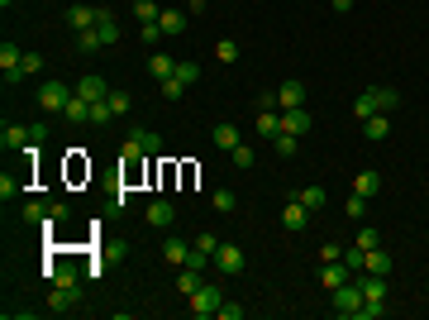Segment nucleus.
<instances>
[{"mask_svg":"<svg viewBox=\"0 0 429 320\" xmlns=\"http://www.w3.org/2000/svg\"><path fill=\"white\" fill-rule=\"evenodd\" d=\"M401 105V91H391V86H367L363 96L353 100V115L358 120H367V115H391Z\"/></svg>","mask_w":429,"mask_h":320,"instance_id":"nucleus-1","label":"nucleus"},{"mask_svg":"<svg viewBox=\"0 0 429 320\" xmlns=\"http://www.w3.org/2000/svg\"><path fill=\"white\" fill-rule=\"evenodd\" d=\"M363 287H358V277L353 282H344V287H334L329 291V306H334V316L339 320H358V311H363Z\"/></svg>","mask_w":429,"mask_h":320,"instance_id":"nucleus-2","label":"nucleus"},{"mask_svg":"<svg viewBox=\"0 0 429 320\" xmlns=\"http://www.w3.org/2000/svg\"><path fill=\"white\" fill-rule=\"evenodd\" d=\"M186 301H191V316H196V320H206V316H220V301H224V291L215 287V282H201V287L191 291Z\"/></svg>","mask_w":429,"mask_h":320,"instance_id":"nucleus-3","label":"nucleus"},{"mask_svg":"<svg viewBox=\"0 0 429 320\" xmlns=\"http://www.w3.org/2000/svg\"><path fill=\"white\" fill-rule=\"evenodd\" d=\"M72 96H77V91H72V86H63V81H53V77H48L43 86H38V105H43L48 115H63Z\"/></svg>","mask_w":429,"mask_h":320,"instance_id":"nucleus-4","label":"nucleus"},{"mask_svg":"<svg viewBox=\"0 0 429 320\" xmlns=\"http://www.w3.org/2000/svg\"><path fill=\"white\" fill-rule=\"evenodd\" d=\"M19 63H24V53H19V43H15V38H5V43H0V72H5V81H10V86H15V81H24Z\"/></svg>","mask_w":429,"mask_h":320,"instance_id":"nucleus-5","label":"nucleus"},{"mask_svg":"<svg viewBox=\"0 0 429 320\" xmlns=\"http://www.w3.org/2000/svg\"><path fill=\"white\" fill-rule=\"evenodd\" d=\"M77 301H81V282H77V287H53V291H48V311H53V316L77 311Z\"/></svg>","mask_w":429,"mask_h":320,"instance_id":"nucleus-6","label":"nucleus"},{"mask_svg":"<svg viewBox=\"0 0 429 320\" xmlns=\"http://www.w3.org/2000/svg\"><path fill=\"white\" fill-rule=\"evenodd\" d=\"M67 29H77V33H86V29H95V19H100V10H95V5H67Z\"/></svg>","mask_w":429,"mask_h":320,"instance_id":"nucleus-7","label":"nucleus"},{"mask_svg":"<svg viewBox=\"0 0 429 320\" xmlns=\"http://www.w3.org/2000/svg\"><path fill=\"white\" fill-rule=\"evenodd\" d=\"M344 282H353V268L344 263V258H334V263H324V268H319V287H324V291L344 287Z\"/></svg>","mask_w":429,"mask_h":320,"instance_id":"nucleus-8","label":"nucleus"},{"mask_svg":"<svg viewBox=\"0 0 429 320\" xmlns=\"http://www.w3.org/2000/svg\"><path fill=\"white\" fill-rule=\"evenodd\" d=\"M282 129H286V134H301V139H305V134L315 129V115L305 110V105H296V110H282Z\"/></svg>","mask_w":429,"mask_h":320,"instance_id":"nucleus-9","label":"nucleus"},{"mask_svg":"<svg viewBox=\"0 0 429 320\" xmlns=\"http://www.w3.org/2000/svg\"><path fill=\"white\" fill-rule=\"evenodd\" d=\"M215 268H220L224 277H238V272H243V249H238V244H220V254H215Z\"/></svg>","mask_w":429,"mask_h":320,"instance_id":"nucleus-10","label":"nucleus"},{"mask_svg":"<svg viewBox=\"0 0 429 320\" xmlns=\"http://www.w3.org/2000/svg\"><path fill=\"white\" fill-rule=\"evenodd\" d=\"M0 148L5 153H24L29 148V125H5L0 129Z\"/></svg>","mask_w":429,"mask_h":320,"instance_id":"nucleus-11","label":"nucleus"},{"mask_svg":"<svg viewBox=\"0 0 429 320\" xmlns=\"http://www.w3.org/2000/svg\"><path fill=\"white\" fill-rule=\"evenodd\" d=\"M277 105H282V110H296V105H305V81H282V86H277Z\"/></svg>","mask_w":429,"mask_h":320,"instance_id":"nucleus-12","label":"nucleus"},{"mask_svg":"<svg viewBox=\"0 0 429 320\" xmlns=\"http://www.w3.org/2000/svg\"><path fill=\"white\" fill-rule=\"evenodd\" d=\"M210 139H215V148H224V153H234V148L243 144V139H238V129L229 125V120H215V125H210Z\"/></svg>","mask_w":429,"mask_h":320,"instance_id":"nucleus-13","label":"nucleus"},{"mask_svg":"<svg viewBox=\"0 0 429 320\" xmlns=\"http://www.w3.org/2000/svg\"><path fill=\"white\" fill-rule=\"evenodd\" d=\"M129 144L139 148L143 158H158V153H162V139L153 134V129H129Z\"/></svg>","mask_w":429,"mask_h":320,"instance_id":"nucleus-14","label":"nucleus"},{"mask_svg":"<svg viewBox=\"0 0 429 320\" xmlns=\"http://www.w3.org/2000/svg\"><path fill=\"white\" fill-rule=\"evenodd\" d=\"M110 91H115V86H110L105 77H81V81H77V96H81V100H105Z\"/></svg>","mask_w":429,"mask_h":320,"instance_id":"nucleus-15","label":"nucleus"},{"mask_svg":"<svg viewBox=\"0 0 429 320\" xmlns=\"http://www.w3.org/2000/svg\"><path fill=\"white\" fill-rule=\"evenodd\" d=\"M386 134H391V115H367L363 120V139L367 144H381Z\"/></svg>","mask_w":429,"mask_h":320,"instance_id":"nucleus-16","label":"nucleus"},{"mask_svg":"<svg viewBox=\"0 0 429 320\" xmlns=\"http://www.w3.org/2000/svg\"><path fill=\"white\" fill-rule=\"evenodd\" d=\"M143 220L153 224V229H167V224H172V220H176V210H172V206H167V201H153V206L143 210Z\"/></svg>","mask_w":429,"mask_h":320,"instance_id":"nucleus-17","label":"nucleus"},{"mask_svg":"<svg viewBox=\"0 0 429 320\" xmlns=\"http://www.w3.org/2000/svg\"><path fill=\"white\" fill-rule=\"evenodd\" d=\"M282 224L286 229H305V224H310V210H305L301 201H286L282 206Z\"/></svg>","mask_w":429,"mask_h":320,"instance_id":"nucleus-18","label":"nucleus"},{"mask_svg":"<svg viewBox=\"0 0 429 320\" xmlns=\"http://www.w3.org/2000/svg\"><path fill=\"white\" fill-rule=\"evenodd\" d=\"M296 201H301V206L315 215V210L329 206V192H324V187H301V192H296Z\"/></svg>","mask_w":429,"mask_h":320,"instance_id":"nucleus-19","label":"nucleus"},{"mask_svg":"<svg viewBox=\"0 0 429 320\" xmlns=\"http://www.w3.org/2000/svg\"><path fill=\"white\" fill-rule=\"evenodd\" d=\"M162 258H167L172 268H186V258H191V244H186V239H176V234H172V239L162 244Z\"/></svg>","mask_w":429,"mask_h":320,"instance_id":"nucleus-20","label":"nucleus"},{"mask_svg":"<svg viewBox=\"0 0 429 320\" xmlns=\"http://www.w3.org/2000/svg\"><path fill=\"white\" fill-rule=\"evenodd\" d=\"M186 10H162L158 15V24H162V33H167V38H176V33H186Z\"/></svg>","mask_w":429,"mask_h":320,"instance_id":"nucleus-21","label":"nucleus"},{"mask_svg":"<svg viewBox=\"0 0 429 320\" xmlns=\"http://www.w3.org/2000/svg\"><path fill=\"white\" fill-rule=\"evenodd\" d=\"M253 129H258V139H268V144H272V139L282 134V115L263 110V115H258V120H253Z\"/></svg>","mask_w":429,"mask_h":320,"instance_id":"nucleus-22","label":"nucleus"},{"mask_svg":"<svg viewBox=\"0 0 429 320\" xmlns=\"http://www.w3.org/2000/svg\"><path fill=\"white\" fill-rule=\"evenodd\" d=\"M353 192L372 201V196L381 192V172H372V167H367V172H358V177H353Z\"/></svg>","mask_w":429,"mask_h":320,"instance_id":"nucleus-23","label":"nucleus"},{"mask_svg":"<svg viewBox=\"0 0 429 320\" xmlns=\"http://www.w3.org/2000/svg\"><path fill=\"white\" fill-rule=\"evenodd\" d=\"M148 72H153L158 81L176 77V58H167V53H153V58H148Z\"/></svg>","mask_w":429,"mask_h":320,"instance_id":"nucleus-24","label":"nucleus"},{"mask_svg":"<svg viewBox=\"0 0 429 320\" xmlns=\"http://www.w3.org/2000/svg\"><path fill=\"white\" fill-rule=\"evenodd\" d=\"M363 272H377V277H391V254L386 249H367V268Z\"/></svg>","mask_w":429,"mask_h":320,"instance_id":"nucleus-25","label":"nucleus"},{"mask_svg":"<svg viewBox=\"0 0 429 320\" xmlns=\"http://www.w3.org/2000/svg\"><path fill=\"white\" fill-rule=\"evenodd\" d=\"M95 33H100V43H105V48H110L115 38H120V24H115L110 10H100V19H95Z\"/></svg>","mask_w":429,"mask_h":320,"instance_id":"nucleus-26","label":"nucleus"},{"mask_svg":"<svg viewBox=\"0 0 429 320\" xmlns=\"http://www.w3.org/2000/svg\"><path fill=\"white\" fill-rule=\"evenodd\" d=\"M272 144H277V158H296V153H301V134H286V129H282Z\"/></svg>","mask_w":429,"mask_h":320,"instance_id":"nucleus-27","label":"nucleus"},{"mask_svg":"<svg viewBox=\"0 0 429 320\" xmlns=\"http://www.w3.org/2000/svg\"><path fill=\"white\" fill-rule=\"evenodd\" d=\"M19 215H24V224H48V220H53V206H43V201H29Z\"/></svg>","mask_w":429,"mask_h":320,"instance_id":"nucleus-28","label":"nucleus"},{"mask_svg":"<svg viewBox=\"0 0 429 320\" xmlns=\"http://www.w3.org/2000/svg\"><path fill=\"white\" fill-rule=\"evenodd\" d=\"M86 115H91V100L72 96V100H67V110H63V120H72V125H86Z\"/></svg>","mask_w":429,"mask_h":320,"instance_id":"nucleus-29","label":"nucleus"},{"mask_svg":"<svg viewBox=\"0 0 429 320\" xmlns=\"http://www.w3.org/2000/svg\"><path fill=\"white\" fill-rule=\"evenodd\" d=\"M196 287H201V268H181L176 272V291H181V296H191Z\"/></svg>","mask_w":429,"mask_h":320,"instance_id":"nucleus-30","label":"nucleus"},{"mask_svg":"<svg viewBox=\"0 0 429 320\" xmlns=\"http://www.w3.org/2000/svg\"><path fill=\"white\" fill-rule=\"evenodd\" d=\"M115 110H110V100H91V115H86V125H110Z\"/></svg>","mask_w":429,"mask_h":320,"instance_id":"nucleus-31","label":"nucleus"},{"mask_svg":"<svg viewBox=\"0 0 429 320\" xmlns=\"http://www.w3.org/2000/svg\"><path fill=\"white\" fill-rule=\"evenodd\" d=\"M158 15H162L158 0H134V19H139V24H148V19H158Z\"/></svg>","mask_w":429,"mask_h":320,"instance_id":"nucleus-32","label":"nucleus"},{"mask_svg":"<svg viewBox=\"0 0 429 320\" xmlns=\"http://www.w3.org/2000/svg\"><path fill=\"white\" fill-rule=\"evenodd\" d=\"M344 263H349V268H353V277H358V272L367 268V249H358V244H349V249H344Z\"/></svg>","mask_w":429,"mask_h":320,"instance_id":"nucleus-33","label":"nucleus"},{"mask_svg":"<svg viewBox=\"0 0 429 320\" xmlns=\"http://www.w3.org/2000/svg\"><path fill=\"white\" fill-rule=\"evenodd\" d=\"M77 48L86 53V58H91V53H100L105 43H100V33H95V29H86V33H77Z\"/></svg>","mask_w":429,"mask_h":320,"instance_id":"nucleus-34","label":"nucleus"},{"mask_svg":"<svg viewBox=\"0 0 429 320\" xmlns=\"http://www.w3.org/2000/svg\"><path fill=\"white\" fill-rule=\"evenodd\" d=\"M234 206H238V196L229 192V187H220V192H215V210H220V215H234Z\"/></svg>","mask_w":429,"mask_h":320,"instance_id":"nucleus-35","label":"nucleus"},{"mask_svg":"<svg viewBox=\"0 0 429 320\" xmlns=\"http://www.w3.org/2000/svg\"><path fill=\"white\" fill-rule=\"evenodd\" d=\"M229 158H234V167H238V172H248V167H253V158H258V153H253V148H248V144H238L234 153H229Z\"/></svg>","mask_w":429,"mask_h":320,"instance_id":"nucleus-36","label":"nucleus"},{"mask_svg":"<svg viewBox=\"0 0 429 320\" xmlns=\"http://www.w3.org/2000/svg\"><path fill=\"white\" fill-rule=\"evenodd\" d=\"M196 249H201V254H220V234H210V229H201V234H196Z\"/></svg>","mask_w":429,"mask_h":320,"instance_id":"nucleus-37","label":"nucleus"},{"mask_svg":"<svg viewBox=\"0 0 429 320\" xmlns=\"http://www.w3.org/2000/svg\"><path fill=\"white\" fill-rule=\"evenodd\" d=\"M158 38H162V24H158V19H148V24H139V43H148V48H153Z\"/></svg>","mask_w":429,"mask_h":320,"instance_id":"nucleus-38","label":"nucleus"},{"mask_svg":"<svg viewBox=\"0 0 429 320\" xmlns=\"http://www.w3.org/2000/svg\"><path fill=\"white\" fill-rule=\"evenodd\" d=\"M215 58H220V63H238V43L234 38H220V43H215Z\"/></svg>","mask_w":429,"mask_h":320,"instance_id":"nucleus-39","label":"nucleus"},{"mask_svg":"<svg viewBox=\"0 0 429 320\" xmlns=\"http://www.w3.org/2000/svg\"><path fill=\"white\" fill-rule=\"evenodd\" d=\"M353 244H358V249H381V234L372 229V224H363V229H358V239H353Z\"/></svg>","mask_w":429,"mask_h":320,"instance_id":"nucleus-40","label":"nucleus"},{"mask_svg":"<svg viewBox=\"0 0 429 320\" xmlns=\"http://www.w3.org/2000/svg\"><path fill=\"white\" fill-rule=\"evenodd\" d=\"M344 210H349V220H367V196H358V192H353Z\"/></svg>","mask_w":429,"mask_h":320,"instance_id":"nucleus-41","label":"nucleus"},{"mask_svg":"<svg viewBox=\"0 0 429 320\" xmlns=\"http://www.w3.org/2000/svg\"><path fill=\"white\" fill-rule=\"evenodd\" d=\"M158 86H162V100H181V91H186V81H176V77L158 81Z\"/></svg>","mask_w":429,"mask_h":320,"instance_id":"nucleus-42","label":"nucleus"},{"mask_svg":"<svg viewBox=\"0 0 429 320\" xmlns=\"http://www.w3.org/2000/svg\"><path fill=\"white\" fill-rule=\"evenodd\" d=\"M105 100H110V110H115V115H129V105H134V100H129V91H110Z\"/></svg>","mask_w":429,"mask_h":320,"instance_id":"nucleus-43","label":"nucleus"},{"mask_svg":"<svg viewBox=\"0 0 429 320\" xmlns=\"http://www.w3.org/2000/svg\"><path fill=\"white\" fill-rule=\"evenodd\" d=\"M19 72H24V77H38V72H43V58H38V53H24Z\"/></svg>","mask_w":429,"mask_h":320,"instance_id":"nucleus-44","label":"nucleus"},{"mask_svg":"<svg viewBox=\"0 0 429 320\" xmlns=\"http://www.w3.org/2000/svg\"><path fill=\"white\" fill-rule=\"evenodd\" d=\"M10 196H19V177L0 172V201H10Z\"/></svg>","mask_w":429,"mask_h":320,"instance_id":"nucleus-45","label":"nucleus"},{"mask_svg":"<svg viewBox=\"0 0 429 320\" xmlns=\"http://www.w3.org/2000/svg\"><path fill=\"white\" fill-rule=\"evenodd\" d=\"M176 81H186V86L191 81H201V67L196 63H176Z\"/></svg>","mask_w":429,"mask_h":320,"instance_id":"nucleus-46","label":"nucleus"},{"mask_svg":"<svg viewBox=\"0 0 429 320\" xmlns=\"http://www.w3.org/2000/svg\"><path fill=\"white\" fill-rule=\"evenodd\" d=\"M220 320H243V306L238 301H220Z\"/></svg>","mask_w":429,"mask_h":320,"instance_id":"nucleus-47","label":"nucleus"},{"mask_svg":"<svg viewBox=\"0 0 429 320\" xmlns=\"http://www.w3.org/2000/svg\"><path fill=\"white\" fill-rule=\"evenodd\" d=\"M210 10V0H186V15H206Z\"/></svg>","mask_w":429,"mask_h":320,"instance_id":"nucleus-48","label":"nucleus"},{"mask_svg":"<svg viewBox=\"0 0 429 320\" xmlns=\"http://www.w3.org/2000/svg\"><path fill=\"white\" fill-rule=\"evenodd\" d=\"M329 5H334V15H349L353 10V0H329Z\"/></svg>","mask_w":429,"mask_h":320,"instance_id":"nucleus-49","label":"nucleus"},{"mask_svg":"<svg viewBox=\"0 0 429 320\" xmlns=\"http://www.w3.org/2000/svg\"><path fill=\"white\" fill-rule=\"evenodd\" d=\"M0 5H5V10H10V5H15V0H0Z\"/></svg>","mask_w":429,"mask_h":320,"instance_id":"nucleus-50","label":"nucleus"}]
</instances>
